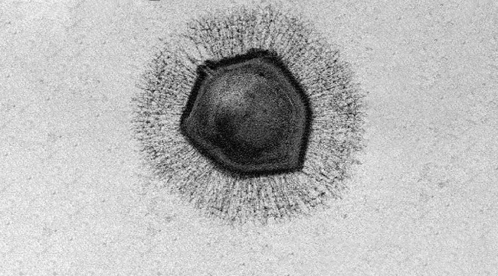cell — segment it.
Here are the masks:
<instances>
[{"label": "cell", "mask_w": 498, "mask_h": 276, "mask_svg": "<svg viewBox=\"0 0 498 276\" xmlns=\"http://www.w3.org/2000/svg\"><path fill=\"white\" fill-rule=\"evenodd\" d=\"M205 72L181 124L196 150L233 176L300 170L312 119L282 63L249 52L211 63Z\"/></svg>", "instance_id": "obj_1"}]
</instances>
